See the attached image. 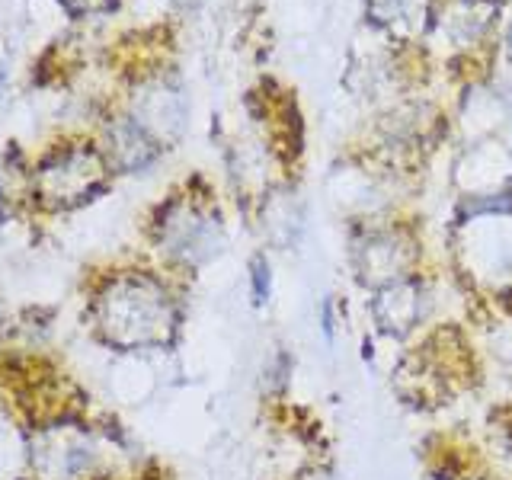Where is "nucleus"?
Wrapping results in <instances>:
<instances>
[{
  "instance_id": "obj_9",
  "label": "nucleus",
  "mask_w": 512,
  "mask_h": 480,
  "mask_svg": "<svg viewBox=\"0 0 512 480\" xmlns=\"http://www.w3.org/2000/svg\"><path fill=\"white\" fill-rule=\"evenodd\" d=\"M365 4H368V13H372V20L384 26L413 20V13L420 10V0H365Z\"/></svg>"
},
{
  "instance_id": "obj_6",
  "label": "nucleus",
  "mask_w": 512,
  "mask_h": 480,
  "mask_svg": "<svg viewBox=\"0 0 512 480\" xmlns=\"http://www.w3.org/2000/svg\"><path fill=\"white\" fill-rule=\"evenodd\" d=\"M109 157L119 170H144L157 157V138L138 119H119L109 125Z\"/></svg>"
},
{
  "instance_id": "obj_12",
  "label": "nucleus",
  "mask_w": 512,
  "mask_h": 480,
  "mask_svg": "<svg viewBox=\"0 0 512 480\" xmlns=\"http://www.w3.org/2000/svg\"><path fill=\"white\" fill-rule=\"evenodd\" d=\"M176 4H186V7H192V4H199V0H176Z\"/></svg>"
},
{
  "instance_id": "obj_10",
  "label": "nucleus",
  "mask_w": 512,
  "mask_h": 480,
  "mask_svg": "<svg viewBox=\"0 0 512 480\" xmlns=\"http://www.w3.org/2000/svg\"><path fill=\"white\" fill-rule=\"evenodd\" d=\"M74 16H84V13H100L106 7H112V0H61Z\"/></svg>"
},
{
  "instance_id": "obj_2",
  "label": "nucleus",
  "mask_w": 512,
  "mask_h": 480,
  "mask_svg": "<svg viewBox=\"0 0 512 480\" xmlns=\"http://www.w3.org/2000/svg\"><path fill=\"white\" fill-rule=\"evenodd\" d=\"M106 180V160L93 148H61L42 160L36 173V192L45 205L71 208L77 202H87L103 189Z\"/></svg>"
},
{
  "instance_id": "obj_11",
  "label": "nucleus",
  "mask_w": 512,
  "mask_h": 480,
  "mask_svg": "<svg viewBox=\"0 0 512 480\" xmlns=\"http://www.w3.org/2000/svg\"><path fill=\"white\" fill-rule=\"evenodd\" d=\"M4 84H7V71L0 68V93H4Z\"/></svg>"
},
{
  "instance_id": "obj_7",
  "label": "nucleus",
  "mask_w": 512,
  "mask_h": 480,
  "mask_svg": "<svg viewBox=\"0 0 512 480\" xmlns=\"http://www.w3.org/2000/svg\"><path fill=\"white\" fill-rule=\"evenodd\" d=\"M423 314V304H420V288L413 282L400 279L388 288H381V295L375 301V320L384 333H407L416 320Z\"/></svg>"
},
{
  "instance_id": "obj_8",
  "label": "nucleus",
  "mask_w": 512,
  "mask_h": 480,
  "mask_svg": "<svg viewBox=\"0 0 512 480\" xmlns=\"http://www.w3.org/2000/svg\"><path fill=\"white\" fill-rule=\"evenodd\" d=\"M493 16H496L493 0H455L445 16L448 36L455 42H474L487 32Z\"/></svg>"
},
{
  "instance_id": "obj_4",
  "label": "nucleus",
  "mask_w": 512,
  "mask_h": 480,
  "mask_svg": "<svg viewBox=\"0 0 512 480\" xmlns=\"http://www.w3.org/2000/svg\"><path fill=\"white\" fill-rule=\"evenodd\" d=\"M29 458L48 480H74L93 464V445L74 426H48L32 436Z\"/></svg>"
},
{
  "instance_id": "obj_1",
  "label": "nucleus",
  "mask_w": 512,
  "mask_h": 480,
  "mask_svg": "<svg viewBox=\"0 0 512 480\" xmlns=\"http://www.w3.org/2000/svg\"><path fill=\"white\" fill-rule=\"evenodd\" d=\"M96 327L109 346L151 349L176 333V308L167 288L148 276L112 279L96 301Z\"/></svg>"
},
{
  "instance_id": "obj_3",
  "label": "nucleus",
  "mask_w": 512,
  "mask_h": 480,
  "mask_svg": "<svg viewBox=\"0 0 512 480\" xmlns=\"http://www.w3.org/2000/svg\"><path fill=\"white\" fill-rule=\"evenodd\" d=\"M160 247H164L173 260L180 263H205L221 250L224 231L215 215H208L205 208L189 205V202H173L167 212L160 215V231H157Z\"/></svg>"
},
{
  "instance_id": "obj_5",
  "label": "nucleus",
  "mask_w": 512,
  "mask_h": 480,
  "mask_svg": "<svg viewBox=\"0 0 512 480\" xmlns=\"http://www.w3.org/2000/svg\"><path fill=\"white\" fill-rule=\"evenodd\" d=\"M356 260H359L362 282L388 288V285L404 279L400 272L407 269L410 253H407V244L397 234H372V237H365V244L356 253Z\"/></svg>"
}]
</instances>
